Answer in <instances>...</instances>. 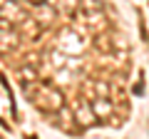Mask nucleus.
Here are the masks:
<instances>
[{
  "label": "nucleus",
  "mask_w": 149,
  "mask_h": 139,
  "mask_svg": "<svg viewBox=\"0 0 149 139\" xmlns=\"http://www.w3.org/2000/svg\"><path fill=\"white\" fill-rule=\"evenodd\" d=\"M142 92H144V85H142V82H139V85H134V95H142Z\"/></svg>",
  "instance_id": "nucleus-1"
}]
</instances>
